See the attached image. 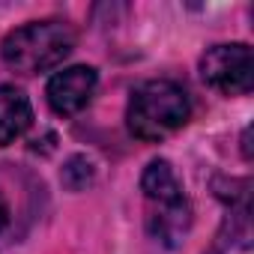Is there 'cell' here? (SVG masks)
Here are the masks:
<instances>
[{
    "instance_id": "obj_1",
    "label": "cell",
    "mask_w": 254,
    "mask_h": 254,
    "mask_svg": "<svg viewBox=\"0 0 254 254\" xmlns=\"http://www.w3.org/2000/svg\"><path fill=\"white\" fill-rule=\"evenodd\" d=\"M72 51H75V30L57 18L30 21L24 27H15L0 42L3 63L21 75L48 72V69L60 66Z\"/></svg>"
},
{
    "instance_id": "obj_2",
    "label": "cell",
    "mask_w": 254,
    "mask_h": 254,
    "mask_svg": "<svg viewBox=\"0 0 254 254\" xmlns=\"http://www.w3.org/2000/svg\"><path fill=\"white\" fill-rule=\"evenodd\" d=\"M191 114V102L186 90L174 81H147L144 87L135 90L126 123L129 132L141 141H162L183 129Z\"/></svg>"
},
{
    "instance_id": "obj_3",
    "label": "cell",
    "mask_w": 254,
    "mask_h": 254,
    "mask_svg": "<svg viewBox=\"0 0 254 254\" xmlns=\"http://www.w3.org/2000/svg\"><path fill=\"white\" fill-rule=\"evenodd\" d=\"M200 78L224 93V96H245L254 87V54L245 42L212 45L200 57Z\"/></svg>"
},
{
    "instance_id": "obj_4",
    "label": "cell",
    "mask_w": 254,
    "mask_h": 254,
    "mask_svg": "<svg viewBox=\"0 0 254 254\" xmlns=\"http://www.w3.org/2000/svg\"><path fill=\"white\" fill-rule=\"evenodd\" d=\"M96 84H99V75L93 66H69L48 81V90H45L48 105L60 117H72L87 108V102L96 93Z\"/></svg>"
},
{
    "instance_id": "obj_5",
    "label": "cell",
    "mask_w": 254,
    "mask_h": 254,
    "mask_svg": "<svg viewBox=\"0 0 254 254\" xmlns=\"http://www.w3.org/2000/svg\"><path fill=\"white\" fill-rule=\"evenodd\" d=\"M33 123V108L30 99L12 87V84H0V147L15 144Z\"/></svg>"
},
{
    "instance_id": "obj_6",
    "label": "cell",
    "mask_w": 254,
    "mask_h": 254,
    "mask_svg": "<svg viewBox=\"0 0 254 254\" xmlns=\"http://www.w3.org/2000/svg\"><path fill=\"white\" fill-rule=\"evenodd\" d=\"M147 227L150 233L168 245L177 248L183 242V236L191 227V206L189 200H177V203H150V215H147Z\"/></svg>"
},
{
    "instance_id": "obj_7",
    "label": "cell",
    "mask_w": 254,
    "mask_h": 254,
    "mask_svg": "<svg viewBox=\"0 0 254 254\" xmlns=\"http://www.w3.org/2000/svg\"><path fill=\"white\" fill-rule=\"evenodd\" d=\"M141 191L150 203H177V200H186L183 194V186L171 168V162L165 159H156L147 165L144 177H141Z\"/></svg>"
},
{
    "instance_id": "obj_8",
    "label": "cell",
    "mask_w": 254,
    "mask_h": 254,
    "mask_svg": "<svg viewBox=\"0 0 254 254\" xmlns=\"http://www.w3.org/2000/svg\"><path fill=\"white\" fill-rule=\"evenodd\" d=\"M93 180H96V168L87 156H72L60 171V183L69 191H84L87 186H93Z\"/></svg>"
},
{
    "instance_id": "obj_9",
    "label": "cell",
    "mask_w": 254,
    "mask_h": 254,
    "mask_svg": "<svg viewBox=\"0 0 254 254\" xmlns=\"http://www.w3.org/2000/svg\"><path fill=\"white\" fill-rule=\"evenodd\" d=\"M6 218H9V209H6V200H3V194H0V230L6 227Z\"/></svg>"
}]
</instances>
